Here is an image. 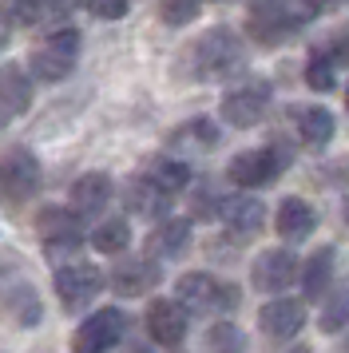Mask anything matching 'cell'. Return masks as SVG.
I'll list each match as a JSON object with an SVG mask.
<instances>
[{
	"mask_svg": "<svg viewBox=\"0 0 349 353\" xmlns=\"http://www.w3.org/2000/svg\"><path fill=\"white\" fill-rule=\"evenodd\" d=\"M314 226H317V214L306 199H282V207L274 214V230L282 234V242L298 246V242H306L314 234Z\"/></svg>",
	"mask_w": 349,
	"mask_h": 353,
	"instance_id": "obj_15",
	"label": "cell"
},
{
	"mask_svg": "<svg viewBox=\"0 0 349 353\" xmlns=\"http://www.w3.org/2000/svg\"><path fill=\"white\" fill-rule=\"evenodd\" d=\"M167 207H171V194L155 187L147 175L127 183V210H135L143 219H167Z\"/></svg>",
	"mask_w": 349,
	"mask_h": 353,
	"instance_id": "obj_20",
	"label": "cell"
},
{
	"mask_svg": "<svg viewBox=\"0 0 349 353\" xmlns=\"http://www.w3.org/2000/svg\"><path fill=\"white\" fill-rule=\"evenodd\" d=\"M143 321H147L151 341L167 345V350L183 345V337H187V310L174 302V298H155V302L147 305V318Z\"/></svg>",
	"mask_w": 349,
	"mask_h": 353,
	"instance_id": "obj_11",
	"label": "cell"
},
{
	"mask_svg": "<svg viewBox=\"0 0 349 353\" xmlns=\"http://www.w3.org/2000/svg\"><path fill=\"white\" fill-rule=\"evenodd\" d=\"M0 123H4V112H0Z\"/></svg>",
	"mask_w": 349,
	"mask_h": 353,
	"instance_id": "obj_41",
	"label": "cell"
},
{
	"mask_svg": "<svg viewBox=\"0 0 349 353\" xmlns=\"http://www.w3.org/2000/svg\"><path fill=\"white\" fill-rule=\"evenodd\" d=\"M174 143H187V147H215L219 143V128L210 119H190L174 131Z\"/></svg>",
	"mask_w": 349,
	"mask_h": 353,
	"instance_id": "obj_27",
	"label": "cell"
},
{
	"mask_svg": "<svg viewBox=\"0 0 349 353\" xmlns=\"http://www.w3.org/2000/svg\"><path fill=\"white\" fill-rule=\"evenodd\" d=\"M0 48H8V20L0 17Z\"/></svg>",
	"mask_w": 349,
	"mask_h": 353,
	"instance_id": "obj_37",
	"label": "cell"
},
{
	"mask_svg": "<svg viewBox=\"0 0 349 353\" xmlns=\"http://www.w3.org/2000/svg\"><path fill=\"white\" fill-rule=\"evenodd\" d=\"M286 353H314L310 345H294V350H286Z\"/></svg>",
	"mask_w": 349,
	"mask_h": 353,
	"instance_id": "obj_38",
	"label": "cell"
},
{
	"mask_svg": "<svg viewBox=\"0 0 349 353\" xmlns=\"http://www.w3.org/2000/svg\"><path fill=\"white\" fill-rule=\"evenodd\" d=\"M210 350L215 353H242V334H238L230 321H219L210 330Z\"/></svg>",
	"mask_w": 349,
	"mask_h": 353,
	"instance_id": "obj_30",
	"label": "cell"
},
{
	"mask_svg": "<svg viewBox=\"0 0 349 353\" xmlns=\"http://www.w3.org/2000/svg\"><path fill=\"white\" fill-rule=\"evenodd\" d=\"M258 325H262V334L274 337V341H290V337L301 334V325H306V305L294 302V298H274L258 310Z\"/></svg>",
	"mask_w": 349,
	"mask_h": 353,
	"instance_id": "obj_12",
	"label": "cell"
},
{
	"mask_svg": "<svg viewBox=\"0 0 349 353\" xmlns=\"http://www.w3.org/2000/svg\"><path fill=\"white\" fill-rule=\"evenodd\" d=\"M199 8H203V0H163L159 4V20L171 24V28H183V24H190L199 17Z\"/></svg>",
	"mask_w": 349,
	"mask_h": 353,
	"instance_id": "obj_28",
	"label": "cell"
},
{
	"mask_svg": "<svg viewBox=\"0 0 349 353\" xmlns=\"http://www.w3.org/2000/svg\"><path fill=\"white\" fill-rule=\"evenodd\" d=\"M36 234L44 242L48 258H76L79 246H83V226L72 210L63 207H44L40 210V219H36Z\"/></svg>",
	"mask_w": 349,
	"mask_h": 353,
	"instance_id": "obj_4",
	"label": "cell"
},
{
	"mask_svg": "<svg viewBox=\"0 0 349 353\" xmlns=\"http://www.w3.org/2000/svg\"><path fill=\"white\" fill-rule=\"evenodd\" d=\"M219 219L226 223V230H235L238 239H250L254 230L266 223V207L254 194H226L219 203Z\"/></svg>",
	"mask_w": 349,
	"mask_h": 353,
	"instance_id": "obj_14",
	"label": "cell"
},
{
	"mask_svg": "<svg viewBox=\"0 0 349 353\" xmlns=\"http://www.w3.org/2000/svg\"><path fill=\"white\" fill-rule=\"evenodd\" d=\"M0 191L12 203H24L40 191V159L28 147H12L8 155H0Z\"/></svg>",
	"mask_w": 349,
	"mask_h": 353,
	"instance_id": "obj_8",
	"label": "cell"
},
{
	"mask_svg": "<svg viewBox=\"0 0 349 353\" xmlns=\"http://www.w3.org/2000/svg\"><path fill=\"white\" fill-rule=\"evenodd\" d=\"M306 4V17H314V12H321V8H337L341 0H301Z\"/></svg>",
	"mask_w": 349,
	"mask_h": 353,
	"instance_id": "obj_36",
	"label": "cell"
},
{
	"mask_svg": "<svg viewBox=\"0 0 349 353\" xmlns=\"http://www.w3.org/2000/svg\"><path fill=\"white\" fill-rule=\"evenodd\" d=\"M190 246V219H159V226L147 234V254L151 258H183Z\"/></svg>",
	"mask_w": 349,
	"mask_h": 353,
	"instance_id": "obj_16",
	"label": "cell"
},
{
	"mask_svg": "<svg viewBox=\"0 0 349 353\" xmlns=\"http://www.w3.org/2000/svg\"><path fill=\"white\" fill-rule=\"evenodd\" d=\"M346 219H349V199H346Z\"/></svg>",
	"mask_w": 349,
	"mask_h": 353,
	"instance_id": "obj_40",
	"label": "cell"
},
{
	"mask_svg": "<svg viewBox=\"0 0 349 353\" xmlns=\"http://www.w3.org/2000/svg\"><path fill=\"white\" fill-rule=\"evenodd\" d=\"M321 334H341L349 325V282L326 290V305H321Z\"/></svg>",
	"mask_w": 349,
	"mask_h": 353,
	"instance_id": "obj_23",
	"label": "cell"
},
{
	"mask_svg": "<svg viewBox=\"0 0 349 353\" xmlns=\"http://www.w3.org/2000/svg\"><path fill=\"white\" fill-rule=\"evenodd\" d=\"M159 278H163L159 262H151V258H123L111 270V290L123 294V298H143L147 290L159 286Z\"/></svg>",
	"mask_w": 349,
	"mask_h": 353,
	"instance_id": "obj_13",
	"label": "cell"
},
{
	"mask_svg": "<svg viewBox=\"0 0 349 353\" xmlns=\"http://www.w3.org/2000/svg\"><path fill=\"white\" fill-rule=\"evenodd\" d=\"M123 334H127V314L108 305V310L92 314L88 321H79L76 337H72V350L76 353H108L123 341Z\"/></svg>",
	"mask_w": 349,
	"mask_h": 353,
	"instance_id": "obj_5",
	"label": "cell"
},
{
	"mask_svg": "<svg viewBox=\"0 0 349 353\" xmlns=\"http://www.w3.org/2000/svg\"><path fill=\"white\" fill-rule=\"evenodd\" d=\"M8 318H16L20 325H40L44 321V305H40V298H36V290L20 278V286H16V298H12V314Z\"/></svg>",
	"mask_w": 349,
	"mask_h": 353,
	"instance_id": "obj_26",
	"label": "cell"
},
{
	"mask_svg": "<svg viewBox=\"0 0 349 353\" xmlns=\"http://www.w3.org/2000/svg\"><path fill=\"white\" fill-rule=\"evenodd\" d=\"M301 262L294 250H282V246H274V250H262V254L254 258L250 266V282L262 294H282V290L294 286V278H298Z\"/></svg>",
	"mask_w": 349,
	"mask_h": 353,
	"instance_id": "obj_9",
	"label": "cell"
},
{
	"mask_svg": "<svg viewBox=\"0 0 349 353\" xmlns=\"http://www.w3.org/2000/svg\"><path fill=\"white\" fill-rule=\"evenodd\" d=\"M187 68H190V80H203V83L235 80V76L246 72V44L230 28H210L187 48Z\"/></svg>",
	"mask_w": 349,
	"mask_h": 353,
	"instance_id": "obj_1",
	"label": "cell"
},
{
	"mask_svg": "<svg viewBox=\"0 0 349 353\" xmlns=\"http://www.w3.org/2000/svg\"><path fill=\"white\" fill-rule=\"evenodd\" d=\"M282 167H286V159L274 147H250V151H238L235 159H230L226 175L242 191H258V187H266V183H274V179L282 175Z\"/></svg>",
	"mask_w": 349,
	"mask_h": 353,
	"instance_id": "obj_6",
	"label": "cell"
},
{
	"mask_svg": "<svg viewBox=\"0 0 349 353\" xmlns=\"http://www.w3.org/2000/svg\"><path fill=\"white\" fill-rule=\"evenodd\" d=\"M306 83L314 92H333L337 88V64H333L330 48H314L306 60Z\"/></svg>",
	"mask_w": 349,
	"mask_h": 353,
	"instance_id": "obj_24",
	"label": "cell"
},
{
	"mask_svg": "<svg viewBox=\"0 0 349 353\" xmlns=\"http://www.w3.org/2000/svg\"><path fill=\"white\" fill-rule=\"evenodd\" d=\"M346 103H349V92H346Z\"/></svg>",
	"mask_w": 349,
	"mask_h": 353,
	"instance_id": "obj_42",
	"label": "cell"
},
{
	"mask_svg": "<svg viewBox=\"0 0 349 353\" xmlns=\"http://www.w3.org/2000/svg\"><path fill=\"white\" fill-rule=\"evenodd\" d=\"M111 203V179L103 171H88L72 183V207L79 214H99Z\"/></svg>",
	"mask_w": 349,
	"mask_h": 353,
	"instance_id": "obj_19",
	"label": "cell"
},
{
	"mask_svg": "<svg viewBox=\"0 0 349 353\" xmlns=\"http://www.w3.org/2000/svg\"><path fill=\"white\" fill-rule=\"evenodd\" d=\"M298 139L310 151H321L333 139V115L326 108H301L298 112Z\"/></svg>",
	"mask_w": 349,
	"mask_h": 353,
	"instance_id": "obj_21",
	"label": "cell"
},
{
	"mask_svg": "<svg viewBox=\"0 0 349 353\" xmlns=\"http://www.w3.org/2000/svg\"><path fill=\"white\" fill-rule=\"evenodd\" d=\"M127 242H131V226L123 219H108V223H99L92 230V246L99 254H123Z\"/></svg>",
	"mask_w": 349,
	"mask_h": 353,
	"instance_id": "obj_25",
	"label": "cell"
},
{
	"mask_svg": "<svg viewBox=\"0 0 349 353\" xmlns=\"http://www.w3.org/2000/svg\"><path fill=\"white\" fill-rule=\"evenodd\" d=\"M333 270H337V250H333V246H321V250L298 270L301 290H306L310 302H321V298H326V290L333 286Z\"/></svg>",
	"mask_w": 349,
	"mask_h": 353,
	"instance_id": "obj_18",
	"label": "cell"
},
{
	"mask_svg": "<svg viewBox=\"0 0 349 353\" xmlns=\"http://www.w3.org/2000/svg\"><path fill=\"white\" fill-rule=\"evenodd\" d=\"M246 4H250L254 17H278V12L290 8V0H246Z\"/></svg>",
	"mask_w": 349,
	"mask_h": 353,
	"instance_id": "obj_33",
	"label": "cell"
},
{
	"mask_svg": "<svg viewBox=\"0 0 349 353\" xmlns=\"http://www.w3.org/2000/svg\"><path fill=\"white\" fill-rule=\"evenodd\" d=\"M79 32L76 28H56V32L48 36L44 44H36L32 48V60H28V76H36V80L44 83H60L72 76V68H76L79 60Z\"/></svg>",
	"mask_w": 349,
	"mask_h": 353,
	"instance_id": "obj_3",
	"label": "cell"
},
{
	"mask_svg": "<svg viewBox=\"0 0 349 353\" xmlns=\"http://www.w3.org/2000/svg\"><path fill=\"white\" fill-rule=\"evenodd\" d=\"M99 290H103V274L88 266V262H68L56 270V298H60L63 310H88V305L99 298Z\"/></svg>",
	"mask_w": 349,
	"mask_h": 353,
	"instance_id": "obj_7",
	"label": "cell"
},
{
	"mask_svg": "<svg viewBox=\"0 0 349 353\" xmlns=\"http://www.w3.org/2000/svg\"><path fill=\"white\" fill-rule=\"evenodd\" d=\"M16 286H20V278H12L8 270H0V318H4V314H12Z\"/></svg>",
	"mask_w": 349,
	"mask_h": 353,
	"instance_id": "obj_32",
	"label": "cell"
},
{
	"mask_svg": "<svg viewBox=\"0 0 349 353\" xmlns=\"http://www.w3.org/2000/svg\"><path fill=\"white\" fill-rule=\"evenodd\" d=\"M131 353H147V350H143V345H135V350H131Z\"/></svg>",
	"mask_w": 349,
	"mask_h": 353,
	"instance_id": "obj_39",
	"label": "cell"
},
{
	"mask_svg": "<svg viewBox=\"0 0 349 353\" xmlns=\"http://www.w3.org/2000/svg\"><path fill=\"white\" fill-rule=\"evenodd\" d=\"M174 302L190 314H235L242 294L235 282H219L210 270H187L174 282Z\"/></svg>",
	"mask_w": 349,
	"mask_h": 353,
	"instance_id": "obj_2",
	"label": "cell"
},
{
	"mask_svg": "<svg viewBox=\"0 0 349 353\" xmlns=\"http://www.w3.org/2000/svg\"><path fill=\"white\" fill-rule=\"evenodd\" d=\"M270 108V83H242V88H230L226 96H222L219 112L222 119L230 123V128H254Z\"/></svg>",
	"mask_w": 349,
	"mask_h": 353,
	"instance_id": "obj_10",
	"label": "cell"
},
{
	"mask_svg": "<svg viewBox=\"0 0 349 353\" xmlns=\"http://www.w3.org/2000/svg\"><path fill=\"white\" fill-rule=\"evenodd\" d=\"M40 4V17H68L79 0H36Z\"/></svg>",
	"mask_w": 349,
	"mask_h": 353,
	"instance_id": "obj_34",
	"label": "cell"
},
{
	"mask_svg": "<svg viewBox=\"0 0 349 353\" xmlns=\"http://www.w3.org/2000/svg\"><path fill=\"white\" fill-rule=\"evenodd\" d=\"M0 17L8 24H20V28H32L40 20V4L36 0H0Z\"/></svg>",
	"mask_w": 349,
	"mask_h": 353,
	"instance_id": "obj_29",
	"label": "cell"
},
{
	"mask_svg": "<svg viewBox=\"0 0 349 353\" xmlns=\"http://www.w3.org/2000/svg\"><path fill=\"white\" fill-rule=\"evenodd\" d=\"M88 8H92L95 20H123L131 0H88Z\"/></svg>",
	"mask_w": 349,
	"mask_h": 353,
	"instance_id": "obj_31",
	"label": "cell"
},
{
	"mask_svg": "<svg viewBox=\"0 0 349 353\" xmlns=\"http://www.w3.org/2000/svg\"><path fill=\"white\" fill-rule=\"evenodd\" d=\"M330 56H333V64H349V32H341L330 44Z\"/></svg>",
	"mask_w": 349,
	"mask_h": 353,
	"instance_id": "obj_35",
	"label": "cell"
},
{
	"mask_svg": "<svg viewBox=\"0 0 349 353\" xmlns=\"http://www.w3.org/2000/svg\"><path fill=\"white\" fill-rule=\"evenodd\" d=\"M32 108V76L20 64H0V112L24 115Z\"/></svg>",
	"mask_w": 349,
	"mask_h": 353,
	"instance_id": "obj_17",
	"label": "cell"
},
{
	"mask_svg": "<svg viewBox=\"0 0 349 353\" xmlns=\"http://www.w3.org/2000/svg\"><path fill=\"white\" fill-rule=\"evenodd\" d=\"M147 179L155 187H163L167 194H174L190 183V167L183 159H171V155H155V159L147 163Z\"/></svg>",
	"mask_w": 349,
	"mask_h": 353,
	"instance_id": "obj_22",
	"label": "cell"
}]
</instances>
